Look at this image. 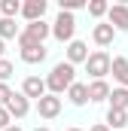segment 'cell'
<instances>
[{
    "instance_id": "1",
    "label": "cell",
    "mask_w": 128,
    "mask_h": 131,
    "mask_svg": "<svg viewBox=\"0 0 128 131\" xmlns=\"http://www.w3.org/2000/svg\"><path fill=\"white\" fill-rule=\"evenodd\" d=\"M76 67L67 64V61H58V64L52 67V73L46 76V92L49 95H61V92H67L73 82H76Z\"/></svg>"
},
{
    "instance_id": "2",
    "label": "cell",
    "mask_w": 128,
    "mask_h": 131,
    "mask_svg": "<svg viewBox=\"0 0 128 131\" xmlns=\"http://www.w3.org/2000/svg\"><path fill=\"white\" fill-rule=\"evenodd\" d=\"M15 40H18V49H22V61H25V64H43V61H46L49 52H46L43 43H34L31 37H25L22 31H18Z\"/></svg>"
},
{
    "instance_id": "3",
    "label": "cell",
    "mask_w": 128,
    "mask_h": 131,
    "mask_svg": "<svg viewBox=\"0 0 128 131\" xmlns=\"http://www.w3.org/2000/svg\"><path fill=\"white\" fill-rule=\"evenodd\" d=\"M49 28H52V37H55L58 43H70L73 34H76V18H73L70 12H58V18H55Z\"/></svg>"
},
{
    "instance_id": "4",
    "label": "cell",
    "mask_w": 128,
    "mask_h": 131,
    "mask_svg": "<svg viewBox=\"0 0 128 131\" xmlns=\"http://www.w3.org/2000/svg\"><path fill=\"white\" fill-rule=\"evenodd\" d=\"M86 70H89V76L92 79H104L107 73H110V55L107 52H89V58H86Z\"/></svg>"
},
{
    "instance_id": "5",
    "label": "cell",
    "mask_w": 128,
    "mask_h": 131,
    "mask_svg": "<svg viewBox=\"0 0 128 131\" xmlns=\"http://www.w3.org/2000/svg\"><path fill=\"white\" fill-rule=\"evenodd\" d=\"M107 25L113 31H128V3H113L107 9Z\"/></svg>"
},
{
    "instance_id": "6",
    "label": "cell",
    "mask_w": 128,
    "mask_h": 131,
    "mask_svg": "<svg viewBox=\"0 0 128 131\" xmlns=\"http://www.w3.org/2000/svg\"><path fill=\"white\" fill-rule=\"evenodd\" d=\"M28 110H31V104H28V98H25L22 92H12V95H9V101H6V113H9V119H25Z\"/></svg>"
},
{
    "instance_id": "7",
    "label": "cell",
    "mask_w": 128,
    "mask_h": 131,
    "mask_svg": "<svg viewBox=\"0 0 128 131\" xmlns=\"http://www.w3.org/2000/svg\"><path fill=\"white\" fill-rule=\"evenodd\" d=\"M37 113H40L43 119H55V116L61 113V98H58V95H49V92H46L43 98L37 101Z\"/></svg>"
},
{
    "instance_id": "8",
    "label": "cell",
    "mask_w": 128,
    "mask_h": 131,
    "mask_svg": "<svg viewBox=\"0 0 128 131\" xmlns=\"http://www.w3.org/2000/svg\"><path fill=\"white\" fill-rule=\"evenodd\" d=\"M22 95H25L28 101H31V98L40 101L43 95H46V79H40V76H28V79L22 82Z\"/></svg>"
},
{
    "instance_id": "9",
    "label": "cell",
    "mask_w": 128,
    "mask_h": 131,
    "mask_svg": "<svg viewBox=\"0 0 128 131\" xmlns=\"http://www.w3.org/2000/svg\"><path fill=\"white\" fill-rule=\"evenodd\" d=\"M18 15H25V18H28V25H31V21H40V18L46 15V0H25Z\"/></svg>"
},
{
    "instance_id": "10",
    "label": "cell",
    "mask_w": 128,
    "mask_h": 131,
    "mask_svg": "<svg viewBox=\"0 0 128 131\" xmlns=\"http://www.w3.org/2000/svg\"><path fill=\"white\" fill-rule=\"evenodd\" d=\"M89 58V46L82 40H70L67 43V64H86Z\"/></svg>"
},
{
    "instance_id": "11",
    "label": "cell",
    "mask_w": 128,
    "mask_h": 131,
    "mask_svg": "<svg viewBox=\"0 0 128 131\" xmlns=\"http://www.w3.org/2000/svg\"><path fill=\"white\" fill-rule=\"evenodd\" d=\"M22 34H25V37H31L34 43H43V40H46V37L52 34V28H49V25H46V21L40 18V21H31V25H28V28H25Z\"/></svg>"
},
{
    "instance_id": "12",
    "label": "cell",
    "mask_w": 128,
    "mask_h": 131,
    "mask_svg": "<svg viewBox=\"0 0 128 131\" xmlns=\"http://www.w3.org/2000/svg\"><path fill=\"white\" fill-rule=\"evenodd\" d=\"M67 98H70L73 107H86V104H89V85H86V82H73V85L67 89Z\"/></svg>"
},
{
    "instance_id": "13",
    "label": "cell",
    "mask_w": 128,
    "mask_h": 131,
    "mask_svg": "<svg viewBox=\"0 0 128 131\" xmlns=\"http://www.w3.org/2000/svg\"><path fill=\"white\" fill-rule=\"evenodd\" d=\"M113 37H116V31H113V28H110L107 21L95 25V31H92V40H95L101 49H104V46H110V43H113Z\"/></svg>"
},
{
    "instance_id": "14",
    "label": "cell",
    "mask_w": 128,
    "mask_h": 131,
    "mask_svg": "<svg viewBox=\"0 0 128 131\" xmlns=\"http://www.w3.org/2000/svg\"><path fill=\"white\" fill-rule=\"evenodd\" d=\"M110 73L122 82V89H128V58H110Z\"/></svg>"
},
{
    "instance_id": "15",
    "label": "cell",
    "mask_w": 128,
    "mask_h": 131,
    "mask_svg": "<svg viewBox=\"0 0 128 131\" xmlns=\"http://www.w3.org/2000/svg\"><path fill=\"white\" fill-rule=\"evenodd\" d=\"M86 85H89V101H107L110 98V85H107V82H104V79H92V82H86Z\"/></svg>"
},
{
    "instance_id": "16",
    "label": "cell",
    "mask_w": 128,
    "mask_h": 131,
    "mask_svg": "<svg viewBox=\"0 0 128 131\" xmlns=\"http://www.w3.org/2000/svg\"><path fill=\"white\" fill-rule=\"evenodd\" d=\"M110 110H128V89H110Z\"/></svg>"
},
{
    "instance_id": "17",
    "label": "cell",
    "mask_w": 128,
    "mask_h": 131,
    "mask_svg": "<svg viewBox=\"0 0 128 131\" xmlns=\"http://www.w3.org/2000/svg\"><path fill=\"white\" fill-rule=\"evenodd\" d=\"M107 128H125L128 125V110H107Z\"/></svg>"
},
{
    "instance_id": "18",
    "label": "cell",
    "mask_w": 128,
    "mask_h": 131,
    "mask_svg": "<svg viewBox=\"0 0 128 131\" xmlns=\"http://www.w3.org/2000/svg\"><path fill=\"white\" fill-rule=\"evenodd\" d=\"M18 12H22L18 0H0V18H15Z\"/></svg>"
},
{
    "instance_id": "19",
    "label": "cell",
    "mask_w": 128,
    "mask_h": 131,
    "mask_svg": "<svg viewBox=\"0 0 128 131\" xmlns=\"http://www.w3.org/2000/svg\"><path fill=\"white\" fill-rule=\"evenodd\" d=\"M86 9H89V15H92V18H104V15H107V9H110V3H107V0H89V3H86Z\"/></svg>"
},
{
    "instance_id": "20",
    "label": "cell",
    "mask_w": 128,
    "mask_h": 131,
    "mask_svg": "<svg viewBox=\"0 0 128 131\" xmlns=\"http://www.w3.org/2000/svg\"><path fill=\"white\" fill-rule=\"evenodd\" d=\"M12 37H18L15 18H0V40H12Z\"/></svg>"
},
{
    "instance_id": "21",
    "label": "cell",
    "mask_w": 128,
    "mask_h": 131,
    "mask_svg": "<svg viewBox=\"0 0 128 131\" xmlns=\"http://www.w3.org/2000/svg\"><path fill=\"white\" fill-rule=\"evenodd\" d=\"M15 73V67H12V61H6V58H0V82H6L9 76Z\"/></svg>"
},
{
    "instance_id": "22",
    "label": "cell",
    "mask_w": 128,
    "mask_h": 131,
    "mask_svg": "<svg viewBox=\"0 0 128 131\" xmlns=\"http://www.w3.org/2000/svg\"><path fill=\"white\" fill-rule=\"evenodd\" d=\"M86 6V0H61V12H70L73 15V9H82Z\"/></svg>"
},
{
    "instance_id": "23",
    "label": "cell",
    "mask_w": 128,
    "mask_h": 131,
    "mask_svg": "<svg viewBox=\"0 0 128 131\" xmlns=\"http://www.w3.org/2000/svg\"><path fill=\"white\" fill-rule=\"evenodd\" d=\"M9 95H12V89H9L6 82H0V107H6V101H9Z\"/></svg>"
},
{
    "instance_id": "24",
    "label": "cell",
    "mask_w": 128,
    "mask_h": 131,
    "mask_svg": "<svg viewBox=\"0 0 128 131\" xmlns=\"http://www.w3.org/2000/svg\"><path fill=\"white\" fill-rule=\"evenodd\" d=\"M6 125H12V119H9V113H6V107H0V131L6 128Z\"/></svg>"
},
{
    "instance_id": "25",
    "label": "cell",
    "mask_w": 128,
    "mask_h": 131,
    "mask_svg": "<svg viewBox=\"0 0 128 131\" xmlns=\"http://www.w3.org/2000/svg\"><path fill=\"white\" fill-rule=\"evenodd\" d=\"M89 131H110V128H107L104 122H98V125H92V128H89Z\"/></svg>"
},
{
    "instance_id": "26",
    "label": "cell",
    "mask_w": 128,
    "mask_h": 131,
    "mask_svg": "<svg viewBox=\"0 0 128 131\" xmlns=\"http://www.w3.org/2000/svg\"><path fill=\"white\" fill-rule=\"evenodd\" d=\"M3 131H22V128H18V125L12 122V125H6V128H3Z\"/></svg>"
},
{
    "instance_id": "27",
    "label": "cell",
    "mask_w": 128,
    "mask_h": 131,
    "mask_svg": "<svg viewBox=\"0 0 128 131\" xmlns=\"http://www.w3.org/2000/svg\"><path fill=\"white\" fill-rule=\"evenodd\" d=\"M3 52H6V46H3V40H0V58H3Z\"/></svg>"
},
{
    "instance_id": "28",
    "label": "cell",
    "mask_w": 128,
    "mask_h": 131,
    "mask_svg": "<svg viewBox=\"0 0 128 131\" xmlns=\"http://www.w3.org/2000/svg\"><path fill=\"white\" fill-rule=\"evenodd\" d=\"M34 131H49V128H46V125H43V128H34Z\"/></svg>"
},
{
    "instance_id": "29",
    "label": "cell",
    "mask_w": 128,
    "mask_h": 131,
    "mask_svg": "<svg viewBox=\"0 0 128 131\" xmlns=\"http://www.w3.org/2000/svg\"><path fill=\"white\" fill-rule=\"evenodd\" d=\"M67 131H82V128H67Z\"/></svg>"
}]
</instances>
